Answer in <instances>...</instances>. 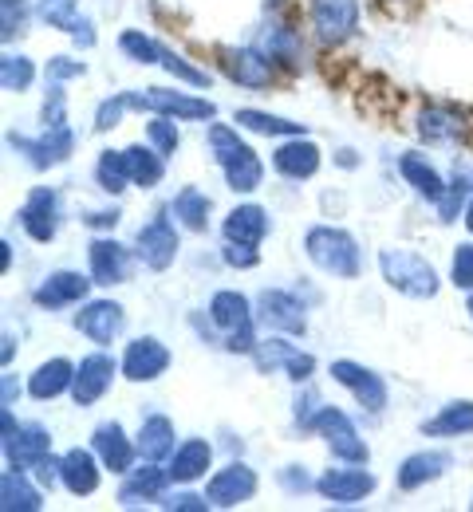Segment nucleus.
<instances>
[{
	"label": "nucleus",
	"mask_w": 473,
	"mask_h": 512,
	"mask_svg": "<svg viewBox=\"0 0 473 512\" xmlns=\"http://www.w3.org/2000/svg\"><path fill=\"white\" fill-rule=\"evenodd\" d=\"M265 4H269L272 12H280V8H284V4H288V0H265Z\"/></svg>",
	"instance_id": "61"
},
{
	"label": "nucleus",
	"mask_w": 473,
	"mask_h": 512,
	"mask_svg": "<svg viewBox=\"0 0 473 512\" xmlns=\"http://www.w3.org/2000/svg\"><path fill=\"white\" fill-rule=\"evenodd\" d=\"M166 469H170L174 485H194V481H202L205 473L213 469V446L205 438H186L166 457Z\"/></svg>",
	"instance_id": "27"
},
{
	"label": "nucleus",
	"mask_w": 473,
	"mask_h": 512,
	"mask_svg": "<svg viewBox=\"0 0 473 512\" xmlns=\"http://www.w3.org/2000/svg\"><path fill=\"white\" fill-rule=\"evenodd\" d=\"M379 272L399 296H410V300H434L438 288H442L438 268L426 256L410 253V249H383L379 253Z\"/></svg>",
	"instance_id": "3"
},
{
	"label": "nucleus",
	"mask_w": 473,
	"mask_h": 512,
	"mask_svg": "<svg viewBox=\"0 0 473 512\" xmlns=\"http://www.w3.org/2000/svg\"><path fill=\"white\" fill-rule=\"evenodd\" d=\"M257 473L245 465V461H229L221 469H213V477L205 481V497L213 509H237V505H249L257 497Z\"/></svg>",
	"instance_id": "11"
},
{
	"label": "nucleus",
	"mask_w": 473,
	"mask_h": 512,
	"mask_svg": "<svg viewBox=\"0 0 473 512\" xmlns=\"http://www.w3.org/2000/svg\"><path fill=\"white\" fill-rule=\"evenodd\" d=\"M127 111H131V99H127V91H115L111 99H103V103H99V111H95V130L119 127Z\"/></svg>",
	"instance_id": "50"
},
{
	"label": "nucleus",
	"mask_w": 473,
	"mask_h": 512,
	"mask_svg": "<svg viewBox=\"0 0 473 512\" xmlns=\"http://www.w3.org/2000/svg\"><path fill=\"white\" fill-rule=\"evenodd\" d=\"M36 12H40V20L48 24V28H60V32H68L83 20L79 16V0H36Z\"/></svg>",
	"instance_id": "44"
},
{
	"label": "nucleus",
	"mask_w": 473,
	"mask_h": 512,
	"mask_svg": "<svg viewBox=\"0 0 473 512\" xmlns=\"http://www.w3.org/2000/svg\"><path fill=\"white\" fill-rule=\"evenodd\" d=\"M123 367L99 347V351H91V355H83L79 363H75V383H71V398H75V406H95L111 383H115V375H119Z\"/></svg>",
	"instance_id": "18"
},
{
	"label": "nucleus",
	"mask_w": 473,
	"mask_h": 512,
	"mask_svg": "<svg viewBox=\"0 0 473 512\" xmlns=\"http://www.w3.org/2000/svg\"><path fill=\"white\" fill-rule=\"evenodd\" d=\"M217 56L221 71L245 91H269L276 79V64L265 48H217Z\"/></svg>",
	"instance_id": "13"
},
{
	"label": "nucleus",
	"mask_w": 473,
	"mask_h": 512,
	"mask_svg": "<svg viewBox=\"0 0 473 512\" xmlns=\"http://www.w3.org/2000/svg\"><path fill=\"white\" fill-rule=\"evenodd\" d=\"M83 225L87 229H115L119 225V209H95V213L83 217Z\"/></svg>",
	"instance_id": "56"
},
{
	"label": "nucleus",
	"mask_w": 473,
	"mask_h": 512,
	"mask_svg": "<svg viewBox=\"0 0 473 512\" xmlns=\"http://www.w3.org/2000/svg\"><path fill=\"white\" fill-rule=\"evenodd\" d=\"M253 320H257V312H253V304H249L245 292L221 288V292L209 296V323H213L221 335H229V331H237V327H249Z\"/></svg>",
	"instance_id": "31"
},
{
	"label": "nucleus",
	"mask_w": 473,
	"mask_h": 512,
	"mask_svg": "<svg viewBox=\"0 0 473 512\" xmlns=\"http://www.w3.org/2000/svg\"><path fill=\"white\" fill-rule=\"evenodd\" d=\"M12 394H20V386H16L12 375H4V406H12Z\"/></svg>",
	"instance_id": "58"
},
{
	"label": "nucleus",
	"mask_w": 473,
	"mask_h": 512,
	"mask_svg": "<svg viewBox=\"0 0 473 512\" xmlns=\"http://www.w3.org/2000/svg\"><path fill=\"white\" fill-rule=\"evenodd\" d=\"M131 111H150V115H170L178 123H205L217 115V103L190 91H170V87H146V91H127Z\"/></svg>",
	"instance_id": "4"
},
{
	"label": "nucleus",
	"mask_w": 473,
	"mask_h": 512,
	"mask_svg": "<svg viewBox=\"0 0 473 512\" xmlns=\"http://www.w3.org/2000/svg\"><path fill=\"white\" fill-rule=\"evenodd\" d=\"M87 75V64L83 60H71V56H52L48 67H44V79L48 83H71V79H83Z\"/></svg>",
	"instance_id": "52"
},
{
	"label": "nucleus",
	"mask_w": 473,
	"mask_h": 512,
	"mask_svg": "<svg viewBox=\"0 0 473 512\" xmlns=\"http://www.w3.org/2000/svg\"><path fill=\"white\" fill-rule=\"evenodd\" d=\"M0 249H4V253H0V260H4V268H12V245H8V241H4V245H0Z\"/></svg>",
	"instance_id": "60"
},
{
	"label": "nucleus",
	"mask_w": 473,
	"mask_h": 512,
	"mask_svg": "<svg viewBox=\"0 0 473 512\" xmlns=\"http://www.w3.org/2000/svg\"><path fill=\"white\" fill-rule=\"evenodd\" d=\"M0 83H4V91H16V95L28 91L36 83V64L20 52H4L0 56Z\"/></svg>",
	"instance_id": "42"
},
{
	"label": "nucleus",
	"mask_w": 473,
	"mask_h": 512,
	"mask_svg": "<svg viewBox=\"0 0 473 512\" xmlns=\"http://www.w3.org/2000/svg\"><path fill=\"white\" fill-rule=\"evenodd\" d=\"M332 379L339 386H347L355 394V402L367 410V414H383L387 410V383L383 375H375L371 367L355 363V359H336L332 363Z\"/></svg>",
	"instance_id": "20"
},
{
	"label": "nucleus",
	"mask_w": 473,
	"mask_h": 512,
	"mask_svg": "<svg viewBox=\"0 0 473 512\" xmlns=\"http://www.w3.org/2000/svg\"><path fill=\"white\" fill-rule=\"evenodd\" d=\"M138 453L146 461H166L174 449H178V430L166 414H146L142 426H138Z\"/></svg>",
	"instance_id": "35"
},
{
	"label": "nucleus",
	"mask_w": 473,
	"mask_h": 512,
	"mask_svg": "<svg viewBox=\"0 0 473 512\" xmlns=\"http://www.w3.org/2000/svg\"><path fill=\"white\" fill-rule=\"evenodd\" d=\"M308 16L324 48H339L359 32V0H312Z\"/></svg>",
	"instance_id": "12"
},
{
	"label": "nucleus",
	"mask_w": 473,
	"mask_h": 512,
	"mask_svg": "<svg viewBox=\"0 0 473 512\" xmlns=\"http://www.w3.org/2000/svg\"><path fill=\"white\" fill-rule=\"evenodd\" d=\"M0 446H4V457L12 469H36L44 457H52V430L40 422H28Z\"/></svg>",
	"instance_id": "25"
},
{
	"label": "nucleus",
	"mask_w": 473,
	"mask_h": 512,
	"mask_svg": "<svg viewBox=\"0 0 473 512\" xmlns=\"http://www.w3.org/2000/svg\"><path fill=\"white\" fill-rule=\"evenodd\" d=\"M40 119H44V127H64L68 123V91H64V83H48Z\"/></svg>",
	"instance_id": "47"
},
{
	"label": "nucleus",
	"mask_w": 473,
	"mask_h": 512,
	"mask_svg": "<svg viewBox=\"0 0 473 512\" xmlns=\"http://www.w3.org/2000/svg\"><path fill=\"white\" fill-rule=\"evenodd\" d=\"M119 52L131 60V64H162V44L154 40V36H146L142 28H127L123 36H119Z\"/></svg>",
	"instance_id": "41"
},
{
	"label": "nucleus",
	"mask_w": 473,
	"mask_h": 512,
	"mask_svg": "<svg viewBox=\"0 0 473 512\" xmlns=\"http://www.w3.org/2000/svg\"><path fill=\"white\" fill-rule=\"evenodd\" d=\"M75 331L83 335V339H91L95 347H111L119 335H123V327H127V308L119 304V300H83L79 304V312H75Z\"/></svg>",
	"instance_id": "10"
},
{
	"label": "nucleus",
	"mask_w": 473,
	"mask_h": 512,
	"mask_svg": "<svg viewBox=\"0 0 473 512\" xmlns=\"http://www.w3.org/2000/svg\"><path fill=\"white\" fill-rule=\"evenodd\" d=\"M178 229H182V225H178L170 213H158V217H150L146 225H138L135 253L150 272H166V268L178 260V249H182Z\"/></svg>",
	"instance_id": "7"
},
{
	"label": "nucleus",
	"mask_w": 473,
	"mask_h": 512,
	"mask_svg": "<svg viewBox=\"0 0 473 512\" xmlns=\"http://www.w3.org/2000/svg\"><path fill=\"white\" fill-rule=\"evenodd\" d=\"M399 174H403L406 186L418 193V197H426L430 205H438L446 186H450V182L438 174V166H434L426 154H418V150H406L403 158H399Z\"/></svg>",
	"instance_id": "29"
},
{
	"label": "nucleus",
	"mask_w": 473,
	"mask_h": 512,
	"mask_svg": "<svg viewBox=\"0 0 473 512\" xmlns=\"http://www.w3.org/2000/svg\"><path fill=\"white\" fill-rule=\"evenodd\" d=\"M462 221H466V229L473 233V197L466 201V213H462Z\"/></svg>",
	"instance_id": "59"
},
{
	"label": "nucleus",
	"mask_w": 473,
	"mask_h": 512,
	"mask_svg": "<svg viewBox=\"0 0 473 512\" xmlns=\"http://www.w3.org/2000/svg\"><path fill=\"white\" fill-rule=\"evenodd\" d=\"M470 178H454L450 186H446V193H442V201L434 205L438 209V221H458V213H466V201H470Z\"/></svg>",
	"instance_id": "45"
},
{
	"label": "nucleus",
	"mask_w": 473,
	"mask_h": 512,
	"mask_svg": "<svg viewBox=\"0 0 473 512\" xmlns=\"http://www.w3.org/2000/svg\"><path fill=\"white\" fill-rule=\"evenodd\" d=\"M8 146L32 166V170H56L64 166L75 150V130L64 127H44L40 134H8Z\"/></svg>",
	"instance_id": "5"
},
{
	"label": "nucleus",
	"mask_w": 473,
	"mask_h": 512,
	"mask_svg": "<svg viewBox=\"0 0 473 512\" xmlns=\"http://www.w3.org/2000/svg\"><path fill=\"white\" fill-rule=\"evenodd\" d=\"M320 166H324V154H320V146L308 134L288 138V142H280L272 150V170L280 178H288V182H308V178L320 174Z\"/></svg>",
	"instance_id": "21"
},
{
	"label": "nucleus",
	"mask_w": 473,
	"mask_h": 512,
	"mask_svg": "<svg viewBox=\"0 0 473 512\" xmlns=\"http://www.w3.org/2000/svg\"><path fill=\"white\" fill-rule=\"evenodd\" d=\"M91 449L99 453L103 469H111V473H119V477L135 469L138 442L127 438V430H123L119 422H99V426H95V434H91Z\"/></svg>",
	"instance_id": "23"
},
{
	"label": "nucleus",
	"mask_w": 473,
	"mask_h": 512,
	"mask_svg": "<svg viewBox=\"0 0 473 512\" xmlns=\"http://www.w3.org/2000/svg\"><path fill=\"white\" fill-rule=\"evenodd\" d=\"M257 320L276 335H304L308 331V308L284 288H265L257 296Z\"/></svg>",
	"instance_id": "19"
},
{
	"label": "nucleus",
	"mask_w": 473,
	"mask_h": 512,
	"mask_svg": "<svg viewBox=\"0 0 473 512\" xmlns=\"http://www.w3.org/2000/svg\"><path fill=\"white\" fill-rule=\"evenodd\" d=\"M312 434H320V438H324V446H328V453H332L336 461L367 465V457H371V449H367V442H363V434H359L355 418H351L347 410H339V406H324V410H320V418H316Z\"/></svg>",
	"instance_id": "6"
},
{
	"label": "nucleus",
	"mask_w": 473,
	"mask_h": 512,
	"mask_svg": "<svg viewBox=\"0 0 473 512\" xmlns=\"http://www.w3.org/2000/svg\"><path fill=\"white\" fill-rule=\"evenodd\" d=\"M103 481V461L95 449H68L60 457V485L68 489L71 497H91Z\"/></svg>",
	"instance_id": "24"
},
{
	"label": "nucleus",
	"mask_w": 473,
	"mask_h": 512,
	"mask_svg": "<svg viewBox=\"0 0 473 512\" xmlns=\"http://www.w3.org/2000/svg\"><path fill=\"white\" fill-rule=\"evenodd\" d=\"M91 284H95L91 272L83 276V272H71V268H56V272H48V276L36 284L32 300H36V308H44V312H64V308H75V304L87 300Z\"/></svg>",
	"instance_id": "17"
},
{
	"label": "nucleus",
	"mask_w": 473,
	"mask_h": 512,
	"mask_svg": "<svg viewBox=\"0 0 473 512\" xmlns=\"http://www.w3.org/2000/svg\"><path fill=\"white\" fill-rule=\"evenodd\" d=\"M450 284L462 292H473V241H462L450 256Z\"/></svg>",
	"instance_id": "49"
},
{
	"label": "nucleus",
	"mask_w": 473,
	"mask_h": 512,
	"mask_svg": "<svg viewBox=\"0 0 473 512\" xmlns=\"http://www.w3.org/2000/svg\"><path fill=\"white\" fill-rule=\"evenodd\" d=\"M0 509L4 512H36L44 509V489L32 485L28 469H4L0 477Z\"/></svg>",
	"instance_id": "34"
},
{
	"label": "nucleus",
	"mask_w": 473,
	"mask_h": 512,
	"mask_svg": "<svg viewBox=\"0 0 473 512\" xmlns=\"http://www.w3.org/2000/svg\"><path fill=\"white\" fill-rule=\"evenodd\" d=\"M320 410H324V402H320V394L316 390H304V394H296V422H300V430H312L316 426V418H320Z\"/></svg>",
	"instance_id": "53"
},
{
	"label": "nucleus",
	"mask_w": 473,
	"mask_h": 512,
	"mask_svg": "<svg viewBox=\"0 0 473 512\" xmlns=\"http://www.w3.org/2000/svg\"><path fill=\"white\" fill-rule=\"evenodd\" d=\"M146 142L158 150V154H174L178 146H182V130H178V119H170V115H150V123H146Z\"/></svg>",
	"instance_id": "43"
},
{
	"label": "nucleus",
	"mask_w": 473,
	"mask_h": 512,
	"mask_svg": "<svg viewBox=\"0 0 473 512\" xmlns=\"http://www.w3.org/2000/svg\"><path fill=\"white\" fill-rule=\"evenodd\" d=\"M422 434L426 438H473V402L470 398L446 402L434 418L422 422Z\"/></svg>",
	"instance_id": "36"
},
{
	"label": "nucleus",
	"mask_w": 473,
	"mask_h": 512,
	"mask_svg": "<svg viewBox=\"0 0 473 512\" xmlns=\"http://www.w3.org/2000/svg\"><path fill=\"white\" fill-rule=\"evenodd\" d=\"M261 48L272 56V64L284 67V71H300L304 67V40L292 24L284 20H269L265 32H261Z\"/></svg>",
	"instance_id": "30"
},
{
	"label": "nucleus",
	"mask_w": 473,
	"mask_h": 512,
	"mask_svg": "<svg viewBox=\"0 0 473 512\" xmlns=\"http://www.w3.org/2000/svg\"><path fill=\"white\" fill-rule=\"evenodd\" d=\"M166 213L186 229V233H205L209 229V213H213V201L209 193L198 190V186H182V190L170 197Z\"/></svg>",
	"instance_id": "32"
},
{
	"label": "nucleus",
	"mask_w": 473,
	"mask_h": 512,
	"mask_svg": "<svg viewBox=\"0 0 473 512\" xmlns=\"http://www.w3.org/2000/svg\"><path fill=\"white\" fill-rule=\"evenodd\" d=\"M95 182H99V190L111 193V197H119L127 186H135V182H131L127 150H103L99 162H95Z\"/></svg>",
	"instance_id": "40"
},
{
	"label": "nucleus",
	"mask_w": 473,
	"mask_h": 512,
	"mask_svg": "<svg viewBox=\"0 0 473 512\" xmlns=\"http://www.w3.org/2000/svg\"><path fill=\"white\" fill-rule=\"evenodd\" d=\"M375 485H379V481H375L371 469L343 461L336 469H324V473H320L316 493H320L324 501H332V505H359V501H367V497L375 493Z\"/></svg>",
	"instance_id": "14"
},
{
	"label": "nucleus",
	"mask_w": 473,
	"mask_h": 512,
	"mask_svg": "<svg viewBox=\"0 0 473 512\" xmlns=\"http://www.w3.org/2000/svg\"><path fill=\"white\" fill-rule=\"evenodd\" d=\"M209 158L217 162L225 186L233 193H257L265 182V162L257 158V150L241 138V127H229V123H213L209 134Z\"/></svg>",
	"instance_id": "1"
},
{
	"label": "nucleus",
	"mask_w": 473,
	"mask_h": 512,
	"mask_svg": "<svg viewBox=\"0 0 473 512\" xmlns=\"http://www.w3.org/2000/svg\"><path fill=\"white\" fill-rule=\"evenodd\" d=\"M162 505H166V509H174V512H205V509H213L205 493H190V489H182V493H174V497H162Z\"/></svg>",
	"instance_id": "55"
},
{
	"label": "nucleus",
	"mask_w": 473,
	"mask_h": 512,
	"mask_svg": "<svg viewBox=\"0 0 473 512\" xmlns=\"http://www.w3.org/2000/svg\"><path fill=\"white\" fill-rule=\"evenodd\" d=\"M418 134H422L426 142H458V138L466 134V123H462V115L450 111V107H426V111L418 115Z\"/></svg>",
	"instance_id": "38"
},
{
	"label": "nucleus",
	"mask_w": 473,
	"mask_h": 512,
	"mask_svg": "<svg viewBox=\"0 0 473 512\" xmlns=\"http://www.w3.org/2000/svg\"><path fill=\"white\" fill-rule=\"evenodd\" d=\"M71 40H75L79 48H95V28H91V20H87V16L71 28Z\"/></svg>",
	"instance_id": "57"
},
{
	"label": "nucleus",
	"mask_w": 473,
	"mask_h": 512,
	"mask_svg": "<svg viewBox=\"0 0 473 512\" xmlns=\"http://www.w3.org/2000/svg\"><path fill=\"white\" fill-rule=\"evenodd\" d=\"M166 485H174L166 465H158V461L135 465L131 473H123V485H119V505H123V509L154 505V501H162V497H166Z\"/></svg>",
	"instance_id": "22"
},
{
	"label": "nucleus",
	"mask_w": 473,
	"mask_h": 512,
	"mask_svg": "<svg viewBox=\"0 0 473 512\" xmlns=\"http://www.w3.org/2000/svg\"><path fill=\"white\" fill-rule=\"evenodd\" d=\"M135 256L123 241L115 237H95L91 249H87V272L99 288H115V284H127L131 272H135Z\"/></svg>",
	"instance_id": "15"
},
{
	"label": "nucleus",
	"mask_w": 473,
	"mask_h": 512,
	"mask_svg": "<svg viewBox=\"0 0 473 512\" xmlns=\"http://www.w3.org/2000/svg\"><path fill=\"white\" fill-rule=\"evenodd\" d=\"M71 383H75V363L71 359H48L28 375V394L36 402H52L60 394H71Z\"/></svg>",
	"instance_id": "33"
},
{
	"label": "nucleus",
	"mask_w": 473,
	"mask_h": 512,
	"mask_svg": "<svg viewBox=\"0 0 473 512\" xmlns=\"http://www.w3.org/2000/svg\"><path fill=\"white\" fill-rule=\"evenodd\" d=\"M276 481H280V489H284L288 497H300V493H312L320 477H312L304 465H284V469L276 473Z\"/></svg>",
	"instance_id": "51"
},
{
	"label": "nucleus",
	"mask_w": 473,
	"mask_h": 512,
	"mask_svg": "<svg viewBox=\"0 0 473 512\" xmlns=\"http://www.w3.org/2000/svg\"><path fill=\"white\" fill-rule=\"evenodd\" d=\"M162 67L174 75V79H182L186 87H209V71L205 67H194L186 56H178V52H170V48H162Z\"/></svg>",
	"instance_id": "46"
},
{
	"label": "nucleus",
	"mask_w": 473,
	"mask_h": 512,
	"mask_svg": "<svg viewBox=\"0 0 473 512\" xmlns=\"http://www.w3.org/2000/svg\"><path fill=\"white\" fill-rule=\"evenodd\" d=\"M233 123L241 130H253V134H269V138H300V134H308L304 123L280 119V115H269V111H253V107H241L233 115Z\"/></svg>",
	"instance_id": "39"
},
{
	"label": "nucleus",
	"mask_w": 473,
	"mask_h": 512,
	"mask_svg": "<svg viewBox=\"0 0 473 512\" xmlns=\"http://www.w3.org/2000/svg\"><path fill=\"white\" fill-rule=\"evenodd\" d=\"M253 363L261 375H272V371H284L292 383H308L316 375V359L308 351H300L296 343H288L284 335H272V339H261L257 351H253Z\"/></svg>",
	"instance_id": "9"
},
{
	"label": "nucleus",
	"mask_w": 473,
	"mask_h": 512,
	"mask_svg": "<svg viewBox=\"0 0 473 512\" xmlns=\"http://www.w3.org/2000/svg\"><path fill=\"white\" fill-rule=\"evenodd\" d=\"M16 217H20V229H24V233H28L36 245L56 241V233H60V225H64V205H60V193L52 190V186H36V190L20 201Z\"/></svg>",
	"instance_id": "8"
},
{
	"label": "nucleus",
	"mask_w": 473,
	"mask_h": 512,
	"mask_svg": "<svg viewBox=\"0 0 473 512\" xmlns=\"http://www.w3.org/2000/svg\"><path fill=\"white\" fill-rule=\"evenodd\" d=\"M28 28V0H0V36L4 44Z\"/></svg>",
	"instance_id": "48"
},
{
	"label": "nucleus",
	"mask_w": 473,
	"mask_h": 512,
	"mask_svg": "<svg viewBox=\"0 0 473 512\" xmlns=\"http://www.w3.org/2000/svg\"><path fill=\"white\" fill-rule=\"evenodd\" d=\"M272 221H269V209H261V205H237V209H229L225 213V221H221V237L229 241V245H261L265 237H269Z\"/></svg>",
	"instance_id": "26"
},
{
	"label": "nucleus",
	"mask_w": 473,
	"mask_h": 512,
	"mask_svg": "<svg viewBox=\"0 0 473 512\" xmlns=\"http://www.w3.org/2000/svg\"><path fill=\"white\" fill-rule=\"evenodd\" d=\"M466 308H470V316H473V292H470V304H466Z\"/></svg>",
	"instance_id": "62"
},
{
	"label": "nucleus",
	"mask_w": 473,
	"mask_h": 512,
	"mask_svg": "<svg viewBox=\"0 0 473 512\" xmlns=\"http://www.w3.org/2000/svg\"><path fill=\"white\" fill-rule=\"evenodd\" d=\"M170 363H174V355H170V347L158 335H138V339H131L127 351H123V359H119V367H123V375L131 383H158L170 371Z\"/></svg>",
	"instance_id": "16"
},
{
	"label": "nucleus",
	"mask_w": 473,
	"mask_h": 512,
	"mask_svg": "<svg viewBox=\"0 0 473 512\" xmlns=\"http://www.w3.org/2000/svg\"><path fill=\"white\" fill-rule=\"evenodd\" d=\"M127 162H131V182H135L138 190H154L162 178H166V154H158L150 142L142 146H127Z\"/></svg>",
	"instance_id": "37"
},
{
	"label": "nucleus",
	"mask_w": 473,
	"mask_h": 512,
	"mask_svg": "<svg viewBox=\"0 0 473 512\" xmlns=\"http://www.w3.org/2000/svg\"><path fill=\"white\" fill-rule=\"evenodd\" d=\"M221 260H225L229 268L245 272V268H257V264H261V253H257L253 245H229V241H225V249H221Z\"/></svg>",
	"instance_id": "54"
},
{
	"label": "nucleus",
	"mask_w": 473,
	"mask_h": 512,
	"mask_svg": "<svg viewBox=\"0 0 473 512\" xmlns=\"http://www.w3.org/2000/svg\"><path fill=\"white\" fill-rule=\"evenodd\" d=\"M450 465H454V457H450L446 449H418V453H410L403 465H399L395 481H399V489H403V493H414V489H422V485L438 481Z\"/></svg>",
	"instance_id": "28"
},
{
	"label": "nucleus",
	"mask_w": 473,
	"mask_h": 512,
	"mask_svg": "<svg viewBox=\"0 0 473 512\" xmlns=\"http://www.w3.org/2000/svg\"><path fill=\"white\" fill-rule=\"evenodd\" d=\"M304 253H308V260L320 272H328L336 280H355L363 272V249H359V241L347 229H339V225H312L304 233Z\"/></svg>",
	"instance_id": "2"
}]
</instances>
